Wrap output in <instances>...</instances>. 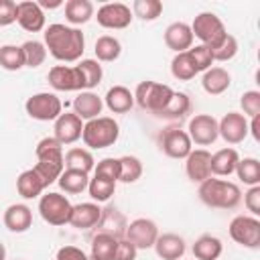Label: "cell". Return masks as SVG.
Here are the masks:
<instances>
[{
	"label": "cell",
	"instance_id": "obj_1",
	"mask_svg": "<svg viewBox=\"0 0 260 260\" xmlns=\"http://www.w3.org/2000/svg\"><path fill=\"white\" fill-rule=\"evenodd\" d=\"M47 51L61 63H75L85 51V37L79 28L61 22L49 24L43 32Z\"/></svg>",
	"mask_w": 260,
	"mask_h": 260
},
{
	"label": "cell",
	"instance_id": "obj_2",
	"mask_svg": "<svg viewBox=\"0 0 260 260\" xmlns=\"http://www.w3.org/2000/svg\"><path fill=\"white\" fill-rule=\"evenodd\" d=\"M35 154H37V165L32 169L39 173L43 183L47 187L51 183H57L59 175L65 169V165H63V146L53 136H47V138L39 140V144L35 148Z\"/></svg>",
	"mask_w": 260,
	"mask_h": 260
},
{
	"label": "cell",
	"instance_id": "obj_3",
	"mask_svg": "<svg viewBox=\"0 0 260 260\" xmlns=\"http://www.w3.org/2000/svg\"><path fill=\"white\" fill-rule=\"evenodd\" d=\"M197 193L207 207H215V209H234L242 201L240 187L232 181L217 179V177H209L207 181L199 183Z\"/></svg>",
	"mask_w": 260,
	"mask_h": 260
},
{
	"label": "cell",
	"instance_id": "obj_4",
	"mask_svg": "<svg viewBox=\"0 0 260 260\" xmlns=\"http://www.w3.org/2000/svg\"><path fill=\"white\" fill-rule=\"evenodd\" d=\"M120 136V126L114 118L110 116H98L93 120L83 122V132H81V140L87 148L91 150H100V148H108L114 146L116 140Z\"/></svg>",
	"mask_w": 260,
	"mask_h": 260
},
{
	"label": "cell",
	"instance_id": "obj_5",
	"mask_svg": "<svg viewBox=\"0 0 260 260\" xmlns=\"http://www.w3.org/2000/svg\"><path fill=\"white\" fill-rule=\"evenodd\" d=\"M191 26V32H193V39H199L201 43L199 45H205L209 47L211 51L225 39L228 30H225V24L223 20L213 14V12H199L193 22L189 24Z\"/></svg>",
	"mask_w": 260,
	"mask_h": 260
},
{
	"label": "cell",
	"instance_id": "obj_6",
	"mask_svg": "<svg viewBox=\"0 0 260 260\" xmlns=\"http://www.w3.org/2000/svg\"><path fill=\"white\" fill-rule=\"evenodd\" d=\"M171 98H173V89L167 83H158L152 79L140 81L134 91V104H138L142 110L152 112L154 116L171 102Z\"/></svg>",
	"mask_w": 260,
	"mask_h": 260
},
{
	"label": "cell",
	"instance_id": "obj_7",
	"mask_svg": "<svg viewBox=\"0 0 260 260\" xmlns=\"http://www.w3.org/2000/svg\"><path fill=\"white\" fill-rule=\"evenodd\" d=\"M24 110L32 120L39 122H55L61 114H63V104L61 100L51 93V91H39L32 93L26 102H24Z\"/></svg>",
	"mask_w": 260,
	"mask_h": 260
},
{
	"label": "cell",
	"instance_id": "obj_8",
	"mask_svg": "<svg viewBox=\"0 0 260 260\" xmlns=\"http://www.w3.org/2000/svg\"><path fill=\"white\" fill-rule=\"evenodd\" d=\"M71 209H73L71 201L65 195L55 193V191H49V193L41 195V199H39V213L49 225H65V223H69Z\"/></svg>",
	"mask_w": 260,
	"mask_h": 260
},
{
	"label": "cell",
	"instance_id": "obj_9",
	"mask_svg": "<svg viewBox=\"0 0 260 260\" xmlns=\"http://www.w3.org/2000/svg\"><path fill=\"white\" fill-rule=\"evenodd\" d=\"M230 238L248 248V250H258L260 248V219L254 215H236L230 221Z\"/></svg>",
	"mask_w": 260,
	"mask_h": 260
},
{
	"label": "cell",
	"instance_id": "obj_10",
	"mask_svg": "<svg viewBox=\"0 0 260 260\" xmlns=\"http://www.w3.org/2000/svg\"><path fill=\"white\" fill-rule=\"evenodd\" d=\"M93 16L100 26L110 28V30H122V28L130 26V22L134 18L130 6L124 2H106L98 8V12Z\"/></svg>",
	"mask_w": 260,
	"mask_h": 260
},
{
	"label": "cell",
	"instance_id": "obj_11",
	"mask_svg": "<svg viewBox=\"0 0 260 260\" xmlns=\"http://www.w3.org/2000/svg\"><path fill=\"white\" fill-rule=\"evenodd\" d=\"M124 238L134 244L136 250H148L158 238V225L148 217H136L126 225Z\"/></svg>",
	"mask_w": 260,
	"mask_h": 260
},
{
	"label": "cell",
	"instance_id": "obj_12",
	"mask_svg": "<svg viewBox=\"0 0 260 260\" xmlns=\"http://www.w3.org/2000/svg\"><path fill=\"white\" fill-rule=\"evenodd\" d=\"M49 83L57 91H85L83 75L77 65H55L49 69Z\"/></svg>",
	"mask_w": 260,
	"mask_h": 260
},
{
	"label": "cell",
	"instance_id": "obj_13",
	"mask_svg": "<svg viewBox=\"0 0 260 260\" xmlns=\"http://www.w3.org/2000/svg\"><path fill=\"white\" fill-rule=\"evenodd\" d=\"M187 134L197 146H209L217 140V120L211 114H195L187 124Z\"/></svg>",
	"mask_w": 260,
	"mask_h": 260
},
{
	"label": "cell",
	"instance_id": "obj_14",
	"mask_svg": "<svg viewBox=\"0 0 260 260\" xmlns=\"http://www.w3.org/2000/svg\"><path fill=\"white\" fill-rule=\"evenodd\" d=\"M160 150L169 156V158H187V154L193 150V142L187 134V130L181 128H167L160 134Z\"/></svg>",
	"mask_w": 260,
	"mask_h": 260
},
{
	"label": "cell",
	"instance_id": "obj_15",
	"mask_svg": "<svg viewBox=\"0 0 260 260\" xmlns=\"http://www.w3.org/2000/svg\"><path fill=\"white\" fill-rule=\"evenodd\" d=\"M217 132L228 144H240L248 136V118L240 112H228L217 120Z\"/></svg>",
	"mask_w": 260,
	"mask_h": 260
},
{
	"label": "cell",
	"instance_id": "obj_16",
	"mask_svg": "<svg viewBox=\"0 0 260 260\" xmlns=\"http://www.w3.org/2000/svg\"><path fill=\"white\" fill-rule=\"evenodd\" d=\"M53 132H55V140L65 146V144H73L81 138V132H83V120L73 114V112H63L57 120H55V126H53Z\"/></svg>",
	"mask_w": 260,
	"mask_h": 260
},
{
	"label": "cell",
	"instance_id": "obj_17",
	"mask_svg": "<svg viewBox=\"0 0 260 260\" xmlns=\"http://www.w3.org/2000/svg\"><path fill=\"white\" fill-rule=\"evenodd\" d=\"M185 173L189 181L203 183L211 177V152L205 148H195L185 158Z\"/></svg>",
	"mask_w": 260,
	"mask_h": 260
},
{
	"label": "cell",
	"instance_id": "obj_18",
	"mask_svg": "<svg viewBox=\"0 0 260 260\" xmlns=\"http://www.w3.org/2000/svg\"><path fill=\"white\" fill-rule=\"evenodd\" d=\"M16 22H18L26 32H41V30L45 28V10H43L37 2H32V0L18 2Z\"/></svg>",
	"mask_w": 260,
	"mask_h": 260
},
{
	"label": "cell",
	"instance_id": "obj_19",
	"mask_svg": "<svg viewBox=\"0 0 260 260\" xmlns=\"http://www.w3.org/2000/svg\"><path fill=\"white\" fill-rule=\"evenodd\" d=\"M193 32L187 22H171L165 28V45L177 53H185L193 47Z\"/></svg>",
	"mask_w": 260,
	"mask_h": 260
},
{
	"label": "cell",
	"instance_id": "obj_20",
	"mask_svg": "<svg viewBox=\"0 0 260 260\" xmlns=\"http://www.w3.org/2000/svg\"><path fill=\"white\" fill-rule=\"evenodd\" d=\"M152 248H154L156 256L162 258V260H181L185 256V250H187L183 236L173 234V232L158 234V238H156Z\"/></svg>",
	"mask_w": 260,
	"mask_h": 260
},
{
	"label": "cell",
	"instance_id": "obj_21",
	"mask_svg": "<svg viewBox=\"0 0 260 260\" xmlns=\"http://www.w3.org/2000/svg\"><path fill=\"white\" fill-rule=\"evenodd\" d=\"M102 217V209L95 201H87V203H77L71 209V217H69V225L77 228V230H89L93 225L100 223Z\"/></svg>",
	"mask_w": 260,
	"mask_h": 260
},
{
	"label": "cell",
	"instance_id": "obj_22",
	"mask_svg": "<svg viewBox=\"0 0 260 260\" xmlns=\"http://www.w3.org/2000/svg\"><path fill=\"white\" fill-rule=\"evenodd\" d=\"M4 225L12 234H22L32 225V209L24 203H12L4 211Z\"/></svg>",
	"mask_w": 260,
	"mask_h": 260
},
{
	"label": "cell",
	"instance_id": "obj_23",
	"mask_svg": "<svg viewBox=\"0 0 260 260\" xmlns=\"http://www.w3.org/2000/svg\"><path fill=\"white\" fill-rule=\"evenodd\" d=\"M104 100L93 91H79L73 100V114H77L81 120H93L102 114Z\"/></svg>",
	"mask_w": 260,
	"mask_h": 260
},
{
	"label": "cell",
	"instance_id": "obj_24",
	"mask_svg": "<svg viewBox=\"0 0 260 260\" xmlns=\"http://www.w3.org/2000/svg\"><path fill=\"white\" fill-rule=\"evenodd\" d=\"M240 154L236 148L225 146L219 148L217 152L211 154V177H230L232 173H236Z\"/></svg>",
	"mask_w": 260,
	"mask_h": 260
},
{
	"label": "cell",
	"instance_id": "obj_25",
	"mask_svg": "<svg viewBox=\"0 0 260 260\" xmlns=\"http://www.w3.org/2000/svg\"><path fill=\"white\" fill-rule=\"evenodd\" d=\"M104 104L112 114H126L134 106V93L126 85H112L104 98Z\"/></svg>",
	"mask_w": 260,
	"mask_h": 260
},
{
	"label": "cell",
	"instance_id": "obj_26",
	"mask_svg": "<svg viewBox=\"0 0 260 260\" xmlns=\"http://www.w3.org/2000/svg\"><path fill=\"white\" fill-rule=\"evenodd\" d=\"M230 83H232V75L225 67H209L207 71H203L201 85L209 95H219L228 91Z\"/></svg>",
	"mask_w": 260,
	"mask_h": 260
},
{
	"label": "cell",
	"instance_id": "obj_27",
	"mask_svg": "<svg viewBox=\"0 0 260 260\" xmlns=\"http://www.w3.org/2000/svg\"><path fill=\"white\" fill-rule=\"evenodd\" d=\"M47 189V185L43 183V179L39 177V173L35 169H26L16 177V191L22 199H35L41 197V193Z\"/></svg>",
	"mask_w": 260,
	"mask_h": 260
},
{
	"label": "cell",
	"instance_id": "obj_28",
	"mask_svg": "<svg viewBox=\"0 0 260 260\" xmlns=\"http://www.w3.org/2000/svg\"><path fill=\"white\" fill-rule=\"evenodd\" d=\"M93 14H95V8H93V2L89 0H67L65 2V20L73 24L75 28L89 22Z\"/></svg>",
	"mask_w": 260,
	"mask_h": 260
},
{
	"label": "cell",
	"instance_id": "obj_29",
	"mask_svg": "<svg viewBox=\"0 0 260 260\" xmlns=\"http://www.w3.org/2000/svg\"><path fill=\"white\" fill-rule=\"evenodd\" d=\"M191 250H193L195 260H217L223 252V244L219 238H215L211 234H203L195 240Z\"/></svg>",
	"mask_w": 260,
	"mask_h": 260
},
{
	"label": "cell",
	"instance_id": "obj_30",
	"mask_svg": "<svg viewBox=\"0 0 260 260\" xmlns=\"http://www.w3.org/2000/svg\"><path fill=\"white\" fill-rule=\"evenodd\" d=\"M63 165H65V169H75V171H83L89 175V171H93V167H95V158L89 148L73 146L63 154Z\"/></svg>",
	"mask_w": 260,
	"mask_h": 260
},
{
	"label": "cell",
	"instance_id": "obj_31",
	"mask_svg": "<svg viewBox=\"0 0 260 260\" xmlns=\"http://www.w3.org/2000/svg\"><path fill=\"white\" fill-rule=\"evenodd\" d=\"M57 183H59V187H61L65 193L77 195V193H81V191L87 189V185H89V175L83 173V171H75V169H63V173L59 175Z\"/></svg>",
	"mask_w": 260,
	"mask_h": 260
},
{
	"label": "cell",
	"instance_id": "obj_32",
	"mask_svg": "<svg viewBox=\"0 0 260 260\" xmlns=\"http://www.w3.org/2000/svg\"><path fill=\"white\" fill-rule=\"evenodd\" d=\"M116 246H118V238H114L112 234L100 232V234H95L91 238V254H89V258H93V260H114Z\"/></svg>",
	"mask_w": 260,
	"mask_h": 260
},
{
	"label": "cell",
	"instance_id": "obj_33",
	"mask_svg": "<svg viewBox=\"0 0 260 260\" xmlns=\"http://www.w3.org/2000/svg\"><path fill=\"white\" fill-rule=\"evenodd\" d=\"M93 51H95V57H98L95 61H100V63H112V61H116L122 55V43L116 37H112V35H102L95 41Z\"/></svg>",
	"mask_w": 260,
	"mask_h": 260
},
{
	"label": "cell",
	"instance_id": "obj_34",
	"mask_svg": "<svg viewBox=\"0 0 260 260\" xmlns=\"http://www.w3.org/2000/svg\"><path fill=\"white\" fill-rule=\"evenodd\" d=\"M191 110V100L187 93L183 91H173V98L171 102L156 114L158 118H169V120H177V118H183L185 114H189Z\"/></svg>",
	"mask_w": 260,
	"mask_h": 260
},
{
	"label": "cell",
	"instance_id": "obj_35",
	"mask_svg": "<svg viewBox=\"0 0 260 260\" xmlns=\"http://www.w3.org/2000/svg\"><path fill=\"white\" fill-rule=\"evenodd\" d=\"M236 175L248 187L260 185V162H258V158H254V156L240 158L238 167H236Z\"/></svg>",
	"mask_w": 260,
	"mask_h": 260
},
{
	"label": "cell",
	"instance_id": "obj_36",
	"mask_svg": "<svg viewBox=\"0 0 260 260\" xmlns=\"http://www.w3.org/2000/svg\"><path fill=\"white\" fill-rule=\"evenodd\" d=\"M87 193H89L91 201L104 203V201H108V199L116 193V181H110V179H104V177H95V175H93V177L89 179Z\"/></svg>",
	"mask_w": 260,
	"mask_h": 260
},
{
	"label": "cell",
	"instance_id": "obj_37",
	"mask_svg": "<svg viewBox=\"0 0 260 260\" xmlns=\"http://www.w3.org/2000/svg\"><path fill=\"white\" fill-rule=\"evenodd\" d=\"M0 67L6 71H20L24 65V53L18 45H2L0 47Z\"/></svg>",
	"mask_w": 260,
	"mask_h": 260
},
{
	"label": "cell",
	"instance_id": "obj_38",
	"mask_svg": "<svg viewBox=\"0 0 260 260\" xmlns=\"http://www.w3.org/2000/svg\"><path fill=\"white\" fill-rule=\"evenodd\" d=\"M118 160H120V179H118L120 183L130 185V183H136L142 177V162H140L138 156L124 154Z\"/></svg>",
	"mask_w": 260,
	"mask_h": 260
},
{
	"label": "cell",
	"instance_id": "obj_39",
	"mask_svg": "<svg viewBox=\"0 0 260 260\" xmlns=\"http://www.w3.org/2000/svg\"><path fill=\"white\" fill-rule=\"evenodd\" d=\"M171 73L179 81H189V79H193L197 75V69H195V65H193V61H191V57H189L187 51L185 53H177L173 57V61H171Z\"/></svg>",
	"mask_w": 260,
	"mask_h": 260
},
{
	"label": "cell",
	"instance_id": "obj_40",
	"mask_svg": "<svg viewBox=\"0 0 260 260\" xmlns=\"http://www.w3.org/2000/svg\"><path fill=\"white\" fill-rule=\"evenodd\" d=\"M81 75H83V83H85V91H91L93 87L100 85L102 77H104V71H102V65L100 61L95 59H81L77 63Z\"/></svg>",
	"mask_w": 260,
	"mask_h": 260
},
{
	"label": "cell",
	"instance_id": "obj_41",
	"mask_svg": "<svg viewBox=\"0 0 260 260\" xmlns=\"http://www.w3.org/2000/svg\"><path fill=\"white\" fill-rule=\"evenodd\" d=\"M20 47H22V53H24V65L26 67L37 69V67H41L45 63V59H47V47H45V43L32 39V41L22 43Z\"/></svg>",
	"mask_w": 260,
	"mask_h": 260
},
{
	"label": "cell",
	"instance_id": "obj_42",
	"mask_svg": "<svg viewBox=\"0 0 260 260\" xmlns=\"http://www.w3.org/2000/svg\"><path fill=\"white\" fill-rule=\"evenodd\" d=\"M130 10L140 20L150 22V20H156L162 14V2L160 0H134Z\"/></svg>",
	"mask_w": 260,
	"mask_h": 260
},
{
	"label": "cell",
	"instance_id": "obj_43",
	"mask_svg": "<svg viewBox=\"0 0 260 260\" xmlns=\"http://www.w3.org/2000/svg\"><path fill=\"white\" fill-rule=\"evenodd\" d=\"M187 53H189V57H191V61H193L197 73L207 71V69L215 63V61H213V51H211L209 47H205V45H195V47H191Z\"/></svg>",
	"mask_w": 260,
	"mask_h": 260
},
{
	"label": "cell",
	"instance_id": "obj_44",
	"mask_svg": "<svg viewBox=\"0 0 260 260\" xmlns=\"http://www.w3.org/2000/svg\"><path fill=\"white\" fill-rule=\"evenodd\" d=\"M238 39L234 37V35H225V39L213 49V61H221V63H225V61H232L236 55H238Z\"/></svg>",
	"mask_w": 260,
	"mask_h": 260
},
{
	"label": "cell",
	"instance_id": "obj_45",
	"mask_svg": "<svg viewBox=\"0 0 260 260\" xmlns=\"http://www.w3.org/2000/svg\"><path fill=\"white\" fill-rule=\"evenodd\" d=\"M93 175L118 183V179H120V160L114 158V156H106V158L98 160L95 167H93Z\"/></svg>",
	"mask_w": 260,
	"mask_h": 260
},
{
	"label": "cell",
	"instance_id": "obj_46",
	"mask_svg": "<svg viewBox=\"0 0 260 260\" xmlns=\"http://www.w3.org/2000/svg\"><path fill=\"white\" fill-rule=\"evenodd\" d=\"M240 106L244 110V116L248 118H254V116H260V91L258 89H248L242 93L240 98Z\"/></svg>",
	"mask_w": 260,
	"mask_h": 260
},
{
	"label": "cell",
	"instance_id": "obj_47",
	"mask_svg": "<svg viewBox=\"0 0 260 260\" xmlns=\"http://www.w3.org/2000/svg\"><path fill=\"white\" fill-rule=\"evenodd\" d=\"M16 10H18V2L0 0V26H8L16 22Z\"/></svg>",
	"mask_w": 260,
	"mask_h": 260
},
{
	"label": "cell",
	"instance_id": "obj_48",
	"mask_svg": "<svg viewBox=\"0 0 260 260\" xmlns=\"http://www.w3.org/2000/svg\"><path fill=\"white\" fill-rule=\"evenodd\" d=\"M244 205L254 217L260 215V185H254L244 193Z\"/></svg>",
	"mask_w": 260,
	"mask_h": 260
},
{
	"label": "cell",
	"instance_id": "obj_49",
	"mask_svg": "<svg viewBox=\"0 0 260 260\" xmlns=\"http://www.w3.org/2000/svg\"><path fill=\"white\" fill-rule=\"evenodd\" d=\"M136 256H138V250L134 248V244H130L126 238H120L118 246H116L114 260H136Z\"/></svg>",
	"mask_w": 260,
	"mask_h": 260
},
{
	"label": "cell",
	"instance_id": "obj_50",
	"mask_svg": "<svg viewBox=\"0 0 260 260\" xmlns=\"http://www.w3.org/2000/svg\"><path fill=\"white\" fill-rule=\"evenodd\" d=\"M55 260H89V256L77 246H63L57 250Z\"/></svg>",
	"mask_w": 260,
	"mask_h": 260
},
{
	"label": "cell",
	"instance_id": "obj_51",
	"mask_svg": "<svg viewBox=\"0 0 260 260\" xmlns=\"http://www.w3.org/2000/svg\"><path fill=\"white\" fill-rule=\"evenodd\" d=\"M248 134H252L254 140L260 142V116H254L252 122H248Z\"/></svg>",
	"mask_w": 260,
	"mask_h": 260
},
{
	"label": "cell",
	"instance_id": "obj_52",
	"mask_svg": "<svg viewBox=\"0 0 260 260\" xmlns=\"http://www.w3.org/2000/svg\"><path fill=\"white\" fill-rule=\"evenodd\" d=\"M37 4H39L43 10H45V8L51 10V8H59V6H63V0H39Z\"/></svg>",
	"mask_w": 260,
	"mask_h": 260
},
{
	"label": "cell",
	"instance_id": "obj_53",
	"mask_svg": "<svg viewBox=\"0 0 260 260\" xmlns=\"http://www.w3.org/2000/svg\"><path fill=\"white\" fill-rule=\"evenodd\" d=\"M0 260H6V248L2 242H0Z\"/></svg>",
	"mask_w": 260,
	"mask_h": 260
},
{
	"label": "cell",
	"instance_id": "obj_54",
	"mask_svg": "<svg viewBox=\"0 0 260 260\" xmlns=\"http://www.w3.org/2000/svg\"><path fill=\"white\" fill-rule=\"evenodd\" d=\"M89 260H93V258H89Z\"/></svg>",
	"mask_w": 260,
	"mask_h": 260
},
{
	"label": "cell",
	"instance_id": "obj_55",
	"mask_svg": "<svg viewBox=\"0 0 260 260\" xmlns=\"http://www.w3.org/2000/svg\"><path fill=\"white\" fill-rule=\"evenodd\" d=\"M16 260H20V258H16Z\"/></svg>",
	"mask_w": 260,
	"mask_h": 260
},
{
	"label": "cell",
	"instance_id": "obj_56",
	"mask_svg": "<svg viewBox=\"0 0 260 260\" xmlns=\"http://www.w3.org/2000/svg\"><path fill=\"white\" fill-rule=\"evenodd\" d=\"M181 260H183V258H181Z\"/></svg>",
	"mask_w": 260,
	"mask_h": 260
}]
</instances>
